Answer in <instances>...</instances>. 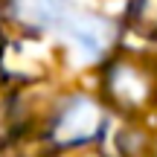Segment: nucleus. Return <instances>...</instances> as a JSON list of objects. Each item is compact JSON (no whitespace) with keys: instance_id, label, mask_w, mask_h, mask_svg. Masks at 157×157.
<instances>
[{"instance_id":"f257e3e1","label":"nucleus","mask_w":157,"mask_h":157,"mask_svg":"<svg viewBox=\"0 0 157 157\" xmlns=\"http://www.w3.org/2000/svg\"><path fill=\"white\" fill-rule=\"evenodd\" d=\"M105 96L122 111H143L157 96V70L140 58H117L105 70Z\"/></svg>"},{"instance_id":"f03ea898","label":"nucleus","mask_w":157,"mask_h":157,"mask_svg":"<svg viewBox=\"0 0 157 157\" xmlns=\"http://www.w3.org/2000/svg\"><path fill=\"white\" fill-rule=\"evenodd\" d=\"M102 125H105V117H102L99 105L87 96H73L56 113L50 137L56 146H82L99 134Z\"/></svg>"},{"instance_id":"7ed1b4c3","label":"nucleus","mask_w":157,"mask_h":157,"mask_svg":"<svg viewBox=\"0 0 157 157\" xmlns=\"http://www.w3.org/2000/svg\"><path fill=\"white\" fill-rule=\"evenodd\" d=\"M67 32L87 56H102L117 41L119 26L102 15H78V17H67Z\"/></svg>"},{"instance_id":"20e7f679","label":"nucleus","mask_w":157,"mask_h":157,"mask_svg":"<svg viewBox=\"0 0 157 157\" xmlns=\"http://www.w3.org/2000/svg\"><path fill=\"white\" fill-rule=\"evenodd\" d=\"M12 15L35 29H50L67 17V0H9Z\"/></svg>"},{"instance_id":"39448f33","label":"nucleus","mask_w":157,"mask_h":157,"mask_svg":"<svg viewBox=\"0 0 157 157\" xmlns=\"http://www.w3.org/2000/svg\"><path fill=\"white\" fill-rule=\"evenodd\" d=\"M125 17L134 35L146 41H157V0H131Z\"/></svg>"}]
</instances>
